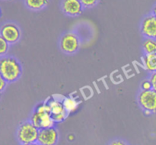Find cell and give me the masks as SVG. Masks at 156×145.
<instances>
[{"label":"cell","instance_id":"6da1fadb","mask_svg":"<svg viewBox=\"0 0 156 145\" xmlns=\"http://www.w3.org/2000/svg\"><path fill=\"white\" fill-rule=\"evenodd\" d=\"M22 68L19 61L13 56H2L0 59V74L7 82H14L21 76Z\"/></svg>","mask_w":156,"mask_h":145},{"label":"cell","instance_id":"7a4b0ae2","mask_svg":"<svg viewBox=\"0 0 156 145\" xmlns=\"http://www.w3.org/2000/svg\"><path fill=\"white\" fill-rule=\"evenodd\" d=\"M30 121L39 130L53 128L56 124L52 118L50 107L47 102L40 104L35 108Z\"/></svg>","mask_w":156,"mask_h":145},{"label":"cell","instance_id":"3957f363","mask_svg":"<svg viewBox=\"0 0 156 145\" xmlns=\"http://www.w3.org/2000/svg\"><path fill=\"white\" fill-rule=\"evenodd\" d=\"M39 129L30 121H25L19 125L17 131V138L21 144L36 143Z\"/></svg>","mask_w":156,"mask_h":145},{"label":"cell","instance_id":"277c9868","mask_svg":"<svg viewBox=\"0 0 156 145\" xmlns=\"http://www.w3.org/2000/svg\"><path fill=\"white\" fill-rule=\"evenodd\" d=\"M59 47L64 53L73 54L76 53L80 47V40L76 34L67 32L61 37Z\"/></svg>","mask_w":156,"mask_h":145},{"label":"cell","instance_id":"5b68a950","mask_svg":"<svg viewBox=\"0 0 156 145\" xmlns=\"http://www.w3.org/2000/svg\"><path fill=\"white\" fill-rule=\"evenodd\" d=\"M138 103L143 111H149L152 113L156 112V92L153 89L143 91L139 93Z\"/></svg>","mask_w":156,"mask_h":145},{"label":"cell","instance_id":"8992f818","mask_svg":"<svg viewBox=\"0 0 156 145\" xmlns=\"http://www.w3.org/2000/svg\"><path fill=\"white\" fill-rule=\"evenodd\" d=\"M0 35L9 44H13L20 40L21 31L19 27L14 23H5L0 28Z\"/></svg>","mask_w":156,"mask_h":145},{"label":"cell","instance_id":"52a82bcc","mask_svg":"<svg viewBox=\"0 0 156 145\" xmlns=\"http://www.w3.org/2000/svg\"><path fill=\"white\" fill-rule=\"evenodd\" d=\"M59 140V132L54 127L39 130L37 143L40 145H56Z\"/></svg>","mask_w":156,"mask_h":145},{"label":"cell","instance_id":"ba28073f","mask_svg":"<svg viewBox=\"0 0 156 145\" xmlns=\"http://www.w3.org/2000/svg\"><path fill=\"white\" fill-rule=\"evenodd\" d=\"M141 32L146 38L156 39V17L152 14L143 18L141 24Z\"/></svg>","mask_w":156,"mask_h":145},{"label":"cell","instance_id":"9c48e42d","mask_svg":"<svg viewBox=\"0 0 156 145\" xmlns=\"http://www.w3.org/2000/svg\"><path fill=\"white\" fill-rule=\"evenodd\" d=\"M62 9L64 13L69 16H78L82 13L83 5L80 0H63Z\"/></svg>","mask_w":156,"mask_h":145},{"label":"cell","instance_id":"30bf717a","mask_svg":"<svg viewBox=\"0 0 156 145\" xmlns=\"http://www.w3.org/2000/svg\"><path fill=\"white\" fill-rule=\"evenodd\" d=\"M47 103L48 104L49 107H50V113H51L52 117L53 116L59 115V114H64V113H68L66 111L65 108H64L62 102L61 101L53 99L49 100Z\"/></svg>","mask_w":156,"mask_h":145},{"label":"cell","instance_id":"8fae6325","mask_svg":"<svg viewBox=\"0 0 156 145\" xmlns=\"http://www.w3.org/2000/svg\"><path fill=\"white\" fill-rule=\"evenodd\" d=\"M143 63L147 71L150 73L156 72V53L145 54L143 57Z\"/></svg>","mask_w":156,"mask_h":145},{"label":"cell","instance_id":"7c38bea8","mask_svg":"<svg viewBox=\"0 0 156 145\" xmlns=\"http://www.w3.org/2000/svg\"><path fill=\"white\" fill-rule=\"evenodd\" d=\"M62 105H63L64 108L66 109V111L70 114L72 112H74L75 111L79 108V102L77 100L74 99V98L72 97H67L64 98L63 100H62Z\"/></svg>","mask_w":156,"mask_h":145},{"label":"cell","instance_id":"4fadbf2b","mask_svg":"<svg viewBox=\"0 0 156 145\" xmlns=\"http://www.w3.org/2000/svg\"><path fill=\"white\" fill-rule=\"evenodd\" d=\"M143 48L145 54L156 53V39L146 38L143 44Z\"/></svg>","mask_w":156,"mask_h":145},{"label":"cell","instance_id":"5bb4252c","mask_svg":"<svg viewBox=\"0 0 156 145\" xmlns=\"http://www.w3.org/2000/svg\"><path fill=\"white\" fill-rule=\"evenodd\" d=\"M48 0H25V4L32 10H40L48 5Z\"/></svg>","mask_w":156,"mask_h":145},{"label":"cell","instance_id":"9a60e30c","mask_svg":"<svg viewBox=\"0 0 156 145\" xmlns=\"http://www.w3.org/2000/svg\"><path fill=\"white\" fill-rule=\"evenodd\" d=\"M9 44L0 35V56H4L8 53Z\"/></svg>","mask_w":156,"mask_h":145},{"label":"cell","instance_id":"2e32d148","mask_svg":"<svg viewBox=\"0 0 156 145\" xmlns=\"http://www.w3.org/2000/svg\"><path fill=\"white\" fill-rule=\"evenodd\" d=\"M141 89L143 91H148V90L152 89V85L149 79H145L141 83Z\"/></svg>","mask_w":156,"mask_h":145},{"label":"cell","instance_id":"e0dca14e","mask_svg":"<svg viewBox=\"0 0 156 145\" xmlns=\"http://www.w3.org/2000/svg\"><path fill=\"white\" fill-rule=\"evenodd\" d=\"M80 2H82V5L84 7L90 8L95 5L98 2V0H80Z\"/></svg>","mask_w":156,"mask_h":145},{"label":"cell","instance_id":"ac0fdd59","mask_svg":"<svg viewBox=\"0 0 156 145\" xmlns=\"http://www.w3.org/2000/svg\"><path fill=\"white\" fill-rule=\"evenodd\" d=\"M149 79L150 80L151 83H152V89L156 92V72H155V73H151Z\"/></svg>","mask_w":156,"mask_h":145},{"label":"cell","instance_id":"d6986e66","mask_svg":"<svg viewBox=\"0 0 156 145\" xmlns=\"http://www.w3.org/2000/svg\"><path fill=\"white\" fill-rule=\"evenodd\" d=\"M8 82L5 80L4 78L1 76L0 74V92H2L3 90L5 89L6 85H7Z\"/></svg>","mask_w":156,"mask_h":145},{"label":"cell","instance_id":"ffe728a7","mask_svg":"<svg viewBox=\"0 0 156 145\" xmlns=\"http://www.w3.org/2000/svg\"><path fill=\"white\" fill-rule=\"evenodd\" d=\"M109 145H128L124 140H120V139H117V140H112L111 143H109Z\"/></svg>","mask_w":156,"mask_h":145},{"label":"cell","instance_id":"44dd1931","mask_svg":"<svg viewBox=\"0 0 156 145\" xmlns=\"http://www.w3.org/2000/svg\"><path fill=\"white\" fill-rule=\"evenodd\" d=\"M152 15H154L156 17V4L153 7V9H152Z\"/></svg>","mask_w":156,"mask_h":145},{"label":"cell","instance_id":"7402d4cb","mask_svg":"<svg viewBox=\"0 0 156 145\" xmlns=\"http://www.w3.org/2000/svg\"><path fill=\"white\" fill-rule=\"evenodd\" d=\"M144 111L145 114H146V115H150V114H152V113L149 111Z\"/></svg>","mask_w":156,"mask_h":145},{"label":"cell","instance_id":"603a6c76","mask_svg":"<svg viewBox=\"0 0 156 145\" xmlns=\"http://www.w3.org/2000/svg\"><path fill=\"white\" fill-rule=\"evenodd\" d=\"M22 145H40L38 143H27V144H22Z\"/></svg>","mask_w":156,"mask_h":145},{"label":"cell","instance_id":"cb8c5ba5","mask_svg":"<svg viewBox=\"0 0 156 145\" xmlns=\"http://www.w3.org/2000/svg\"><path fill=\"white\" fill-rule=\"evenodd\" d=\"M1 15H2V11H1V9H0V18H1Z\"/></svg>","mask_w":156,"mask_h":145},{"label":"cell","instance_id":"d4e9b609","mask_svg":"<svg viewBox=\"0 0 156 145\" xmlns=\"http://www.w3.org/2000/svg\"><path fill=\"white\" fill-rule=\"evenodd\" d=\"M1 97H2V92H0V99H1Z\"/></svg>","mask_w":156,"mask_h":145}]
</instances>
